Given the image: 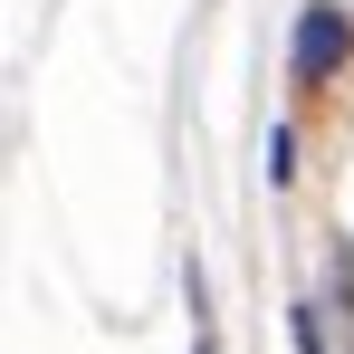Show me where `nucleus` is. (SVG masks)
<instances>
[{"label":"nucleus","mask_w":354,"mask_h":354,"mask_svg":"<svg viewBox=\"0 0 354 354\" xmlns=\"http://www.w3.org/2000/svg\"><path fill=\"white\" fill-rule=\"evenodd\" d=\"M345 48H354V19L335 0H306L297 10V39H288V86H326L345 67Z\"/></svg>","instance_id":"nucleus-1"},{"label":"nucleus","mask_w":354,"mask_h":354,"mask_svg":"<svg viewBox=\"0 0 354 354\" xmlns=\"http://www.w3.org/2000/svg\"><path fill=\"white\" fill-rule=\"evenodd\" d=\"M288 326H297V354H326V316H316V306H297Z\"/></svg>","instance_id":"nucleus-2"},{"label":"nucleus","mask_w":354,"mask_h":354,"mask_svg":"<svg viewBox=\"0 0 354 354\" xmlns=\"http://www.w3.org/2000/svg\"><path fill=\"white\" fill-rule=\"evenodd\" d=\"M288 153H297V134H288V124H268V182H288V173H297Z\"/></svg>","instance_id":"nucleus-3"}]
</instances>
